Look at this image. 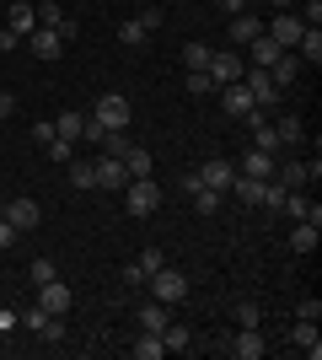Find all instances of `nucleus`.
<instances>
[{"label":"nucleus","mask_w":322,"mask_h":360,"mask_svg":"<svg viewBox=\"0 0 322 360\" xmlns=\"http://www.w3.org/2000/svg\"><path fill=\"white\" fill-rule=\"evenodd\" d=\"M6 27H11L16 38H27V32L38 27V6H27V0H11V16H6Z\"/></svg>","instance_id":"nucleus-15"},{"label":"nucleus","mask_w":322,"mask_h":360,"mask_svg":"<svg viewBox=\"0 0 322 360\" xmlns=\"http://www.w3.org/2000/svg\"><path fill=\"white\" fill-rule=\"evenodd\" d=\"M220 91H226V119H247V113L258 108V103H253V91H247L242 81H236V86H220Z\"/></svg>","instance_id":"nucleus-18"},{"label":"nucleus","mask_w":322,"mask_h":360,"mask_svg":"<svg viewBox=\"0 0 322 360\" xmlns=\"http://www.w3.org/2000/svg\"><path fill=\"white\" fill-rule=\"evenodd\" d=\"M43 150H48V162H54V167H70V162H76V140H60V135H54Z\"/></svg>","instance_id":"nucleus-28"},{"label":"nucleus","mask_w":322,"mask_h":360,"mask_svg":"<svg viewBox=\"0 0 322 360\" xmlns=\"http://www.w3.org/2000/svg\"><path fill=\"white\" fill-rule=\"evenodd\" d=\"M301 22H307V27H322V0H307V11H301Z\"/></svg>","instance_id":"nucleus-44"},{"label":"nucleus","mask_w":322,"mask_h":360,"mask_svg":"<svg viewBox=\"0 0 322 360\" xmlns=\"http://www.w3.org/2000/svg\"><path fill=\"white\" fill-rule=\"evenodd\" d=\"M16 237H22V231H16V226L0 215V253H6V248H16Z\"/></svg>","instance_id":"nucleus-42"},{"label":"nucleus","mask_w":322,"mask_h":360,"mask_svg":"<svg viewBox=\"0 0 322 360\" xmlns=\"http://www.w3.org/2000/svg\"><path fill=\"white\" fill-rule=\"evenodd\" d=\"M210 54H215L210 44H183V65H188V70H204V65H210Z\"/></svg>","instance_id":"nucleus-32"},{"label":"nucleus","mask_w":322,"mask_h":360,"mask_svg":"<svg viewBox=\"0 0 322 360\" xmlns=\"http://www.w3.org/2000/svg\"><path fill=\"white\" fill-rule=\"evenodd\" d=\"M38 307H43L48 317H65L70 307H76V296H70L65 280H48V285H38Z\"/></svg>","instance_id":"nucleus-10"},{"label":"nucleus","mask_w":322,"mask_h":360,"mask_svg":"<svg viewBox=\"0 0 322 360\" xmlns=\"http://www.w3.org/2000/svg\"><path fill=\"white\" fill-rule=\"evenodd\" d=\"M317 178H322V162H317V156H311V162L274 167V183H285V188H317Z\"/></svg>","instance_id":"nucleus-6"},{"label":"nucleus","mask_w":322,"mask_h":360,"mask_svg":"<svg viewBox=\"0 0 322 360\" xmlns=\"http://www.w3.org/2000/svg\"><path fill=\"white\" fill-rule=\"evenodd\" d=\"M60 22H65L60 6H38V27H54V32H60Z\"/></svg>","instance_id":"nucleus-39"},{"label":"nucleus","mask_w":322,"mask_h":360,"mask_svg":"<svg viewBox=\"0 0 322 360\" xmlns=\"http://www.w3.org/2000/svg\"><path fill=\"white\" fill-rule=\"evenodd\" d=\"M204 70H210V81H215V86H236V81H242V70H247V60L236 54V49H215Z\"/></svg>","instance_id":"nucleus-4"},{"label":"nucleus","mask_w":322,"mask_h":360,"mask_svg":"<svg viewBox=\"0 0 322 360\" xmlns=\"http://www.w3.org/2000/svg\"><path fill=\"white\" fill-rule=\"evenodd\" d=\"M247 6H253V0H220V11H226V16H236V11H247Z\"/></svg>","instance_id":"nucleus-48"},{"label":"nucleus","mask_w":322,"mask_h":360,"mask_svg":"<svg viewBox=\"0 0 322 360\" xmlns=\"http://www.w3.org/2000/svg\"><path fill=\"white\" fill-rule=\"evenodd\" d=\"M188 199H194V210H199V215H215V210H220V199H226V194H215V188H194V194H188Z\"/></svg>","instance_id":"nucleus-33"},{"label":"nucleus","mask_w":322,"mask_h":360,"mask_svg":"<svg viewBox=\"0 0 322 360\" xmlns=\"http://www.w3.org/2000/svg\"><path fill=\"white\" fill-rule=\"evenodd\" d=\"M135 22H140V27H145V32H156V27H161V22H167V11H161V6H145V11H140Z\"/></svg>","instance_id":"nucleus-38"},{"label":"nucleus","mask_w":322,"mask_h":360,"mask_svg":"<svg viewBox=\"0 0 322 360\" xmlns=\"http://www.w3.org/2000/svg\"><path fill=\"white\" fill-rule=\"evenodd\" d=\"M269 75H274V86L285 91V86H290V81H295V75H301V60H295L290 49H285V54H279V60L269 65Z\"/></svg>","instance_id":"nucleus-23"},{"label":"nucleus","mask_w":322,"mask_h":360,"mask_svg":"<svg viewBox=\"0 0 322 360\" xmlns=\"http://www.w3.org/2000/svg\"><path fill=\"white\" fill-rule=\"evenodd\" d=\"M32 140H38V146H48V140H54V119H38V124H32Z\"/></svg>","instance_id":"nucleus-43"},{"label":"nucleus","mask_w":322,"mask_h":360,"mask_svg":"<svg viewBox=\"0 0 322 360\" xmlns=\"http://www.w3.org/2000/svg\"><path fill=\"white\" fill-rule=\"evenodd\" d=\"M194 178H199V188H215V194H226L231 178H236V162H226V156H210L204 167H194Z\"/></svg>","instance_id":"nucleus-8"},{"label":"nucleus","mask_w":322,"mask_h":360,"mask_svg":"<svg viewBox=\"0 0 322 360\" xmlns=\"http://www.w3.org/2000/svg\"><path fill=\"white\" fill-rule=\"evenodd\" d=\"M54 135H60V140H86V113L65 108L60 119H54Z\"/></svg>","instance_id":"nucleus-21"},{"label":"nucleus","mask_w":322,"mask_h":360,"mask_svg":"<svg viewBox=\"0 0 322 360\" xmlns=\"http://www.w3.org/2000/svg\"><path fill=\"white\" fill-rule=\"evenodd\" d=\"M161 355H167L161 333H145V328H140V339H135V360H161Z\"/></svg>","instance_id":"nucleus-27"},{"label":"nucleus","mask_w":322,"mask_h":360,"mask_svg":"<svg viewBox=\"0 0 322 360\" xmlns=\"http://www.w3.org/2000/svg\"><path fill=\"white\" fill-rule=\"evenodd\" d=\"M123 205H129V215L145 221V215L161 210V188H156L151 178H129V183H123Z\"/></svg>","instance_id":"nucleus-2"},{"label":"nucleus","mask_w":322,"mask_h":360,"mask_svg":"<svg viewBox=\"0 0 322 360\" xmlns=\"http://www.w3.org/2000/svg\"><path fill=\"white\" fill-rule=\"evenodd\" d=\"M145 285H151V301H167V307H177V301L188 296V274H183V269H167V264H161V269H156Z\"/></svg>","instance_id":"nucleus-3"},{"label":"nucleus","mask_w":322,"mask_h":360,"mask_svg":"<svg viewBox=\"0 0 322 360\" xmlns=\"http://www.w3.org/2000/svg\"><path fill=\"white\" fill-rule=\"evenodd\" d=\"M263 32H269L279 49H295V44H301V32H307V22H301V16H290V11H279L274 22H263Z\"/></svg>","instance_id":"nucleus-9"},{"label":"nucleus","mask_w":322,"mask_h":360,"mask_svg":"<svg viewBox=\"0 0 322 360\" xmlns=\"http://www.w3.org/2000/svg\"><path fill=\"white\" fill-rule=\"evenodd\" d=\"M183 86L194 91V97H204V91H215V81H210V70H188V75H183Z\"/></svg>","instance_id":"nucleus-34"},{"label":"nucleus","mask_w":322,"mask_h":360,"mask_svg":"<svg viewBox=\"0 0 322 360\" xmlns=\"http://www.w3.org/2000/svg\"><path fill=\"white\" fill-rule=\"evenodd\" d=\"M140 328H145V333L167 328V301H145V307H140Z\"/></svg>","instance_id":"nucleus-25"},{"label":"nucleus","mask_w":322,"mask_h":360,"mask_svg":"<svg viewBox=\"0 0 322 360\" xmlns=\"http://www.w3.org/2000/svg\"><path fill=\"white\" fill-rule=\"evenodd\" d=\"M226 355H236V360H263V355H269L263 328H236V333L226 339Z\"/></svg>","instance_id":"nucleus-7"},{"label":"nucleus","mask_w":322,"mask_h":360,"mask_svg":"<svg viewBox=\"0 0 322 360\" xmlns=\"http://www.w3.org/2000/svg\"><path fill=\"white\" fill-rule=\"evenodd\" d=\"M263 188H269V178H247V172L231 178V194L242 199V205H263Z\"/></svg>","instance_id":"nucleus-19"},{"label":"nucleus","mask_w":322,"mask_h":360,"mask_svg":"<svg viewBox=\"0 0 322 360\" xmlns=\"http://www.w3.org/2000/svg\"><path fill=\"white\" fill-rule=\"evenodd\" d=\"M242 86L253 91V103H258L263 113H269V108L279 103V86H274V75L263 70V65H247V70H242Z\"/></svg>","instance_id":"nucleus-5"},{"label":"nucleus","mask_w":322,"mask_h":360,"mask_svg":"<svg viewBox=\"0 0 322 360\" xmlns=\"http://www.w3.org/2000/svg\"><path fill=\"white\" fill-rule=\"evenodd\" d=\"M11 49H22V38H16V32L0 22V54H11Z\"/></svg>","instance_id":"nucleus-45"},{"label":"nucleus","mask_w":322,"mask_h":360,"mask_svg":"<svg viewBox=\"0 0 322 360\" xmlns=\"http://www.w3.org/2000/svg\"><path fill=\"white\" fill-rule=\"evenodd\" d=\"M279 54H285V49H279L274 38H269V32H258V38L247 44V65H263V70H269V65H274Z\"/></svg>","instance_id":"nucleus-17"},{"label":"nucleus","mask_w":322,"mask_h":360,"mask_svg":"<svg viewBox=\"0 0 322 360\" xmlns=\"http://www.w3.org/2000/svg\"><path fill=\"white\" fill-rule=\"evenodd\" d=\"M48 280H60L54 258H32V285H48Z\"/></svg>","instance_id":"nucleus-35"},{"label":"nucleus","mask_w":322,"mask_h":360,"mask_svg":"<svg viewBox=\"0 0 322 360\" xmlns=\"http://www.w3.org/2000/svg\"><path fill=\"white\" fill-rule=\"evenodd\" d=\"M274 167H279V156H269V150H247L242 162H236V172H247V178H274Z\"/></svg>","instance_id":"nucleus-13"},{"label":"nucleus","mask_w":322,"mask_h":360,"mask_svg":"<svg viewBox=\"0 0 322 360\" xmlns=\"http://www.w3.org/2000/svg\"><path fill=\"white\" fill-rule=\"evenodd\" d=\"M43 339H48V345H60V339H65V323H60V317H48V323H43Z\"/></svg>","instance_id":"nucleus-46"},{"label":"nucleus","mask_w":322,"mask_h":360,"mask_svg":"<svg viewBox=\"0 0 322 360\" xmlns=\"http://www.w3.org/2000/svg\"><path fill=\"white\" fill-rule=\"evenodd\" d=\"M16 323H22V328H32V333H43L48 312H43V307H32V312H22V317H16Z\"/></svg>","instance_id":"nucleus-40"},{"label":"nucleus","mask_w":322,"mask_h":360,"mask_svg":"<svg viewBox=\"0 0 322 360\" xmlns=\"http://www.w3.org/2000/svg\"><path fill=\"white\" fill-rule=\"evenodd\" d=\"M236 328H263V307L258 301H236Z\"/></svg>","instance_id":"nucleus-30"},{"label":"nucleus","mask_w":322,"mask_h":360,"mask_svg":"<svg viewBox=\"0 0 322 360\" xmlns=\"http://www.w3.org/2000/svg\"><path fill=\"white\" fill-rule=\"evenodd\" d=\"M0 215H6V221H11L16 231H32V226L43 221V210H38V199H11V205H6Z\"/></svg>","instance_id":"nucleus-12"},{"label":"nucleus","mask_w":322,"mask_h":360,"mask_svg":"<svg viewBox=\"0 0 322 360\" xmlns=\"http://www.w3.org/2000/svg\"><path fill=\"white\" fill-rule=\"evenodd\" d=\"M295 317H301V323H317V317H322V301H317V296H307L301 307H295Z\"/></svg>","instance_id":"nucleus-41"},{"label":"nucleus","mask_w":322,"mask_h":360,"mask_svg":"<svg viewBox=\"0 0 322 360\" xmlns=\"http://www.w3.org/2000/svg\"><path fill=\"white\" fill-rule=\"evenodd\" d=\"M16 113V91H0V119H11Z\"/></svg>","instance_id":"nucleus-47"},{"label":"nucleus","mask_w":322,"mask_h":360,"mask_svg":"<svg viewBox=\"0 0 322 360\" xmlns=\"http://www.w3.org/2000/svg\"><path fill=\"white\" fill-rule=\"evenodd\" d=\"M0 328H16V312H6V301H0Z\"/></svg>","instance_id":"nucleus-49"},{"label":"nucleus","mask_w":322,"mask_h":360,"mask_svg":"<svg viewBox=\"0 0 322 360\" xmlns=\"http://www.w3.org/2000/svg\"><path fill=\"white\" fill-rule=\"evenodd\" d=\"M274 135H279V146H301V140H307V124L295 119V113H285V119L274 124Z\"/></svg>","instance_id":"nucleus-26"},{"label":"nucleus","mask_w":322,"mask_h":360,"mask_svg":"<svg viewBox=\"0 0 322 360\" xmlns=\"http://www.w3.org/2000/svg\"><path fill=\"white\" fill-rule=\"evenodd\" d=\"M317 242H322V226L295 221V231H290V248H295V253H317Z\"/></svg>","instance_id":"nucleus-22"},{"label":"nucleus","mask_w":322,"mask_h":360,"mask_svg":"<svg viewBox=\"0 0 322 360\" xmlns=\"http://www.w3.org/2000/svg\"><path fill=\"white\" fill-rule=\"evenodd\" d=\"M65 172H70V188H97V172H92V162H70Z\"/></svg>","instance_id":"nucleus-31"},{"label":"nucleus","mask_w":322,"mask_h":360,"mask_svg":"<svg viewBox=\"0 0 322 360\" xmlns=\"http://www.w3.org/2000/svg\"><path fill=\"white\" fill-rule=\"evenodd\" d=\"M119 162H123V172H129V178H151V150H145V146H129Z\"/></svg>","instance_id":"nucleus-24"},{"label":"nucleus","mask_w":322,"mask_h":360,"mask_svg":"<svg viewBox=\"0 0 322 360\" xmlns=\"http://www.w3.org/2000/svg\"><path fill=\"white\" fill-rule=\"evenodd\" d=\"M258 32H263L258 16H253V11H236V16H231V27H226V38H231V44H253Z\"/></svg>","instance_id":"nucleus-16"},{"label":"nucleus","mask_w":322,"mask_h":360,"mask_svg":"<svg viewBox=\"0 0 322 360\" xmlns=\"http://www.w3.org/2000/svg\"><path fill=\"white\" fill-rule=\"evenodd\" d=\"M161 345H167V349H177V355H183V349L194 345V333H188L183 323H167V328H161Z\"/></svg>","instance_id":"nucleus-29"},{"label":"nucleus","mask_w":322,"mask_h":360,"mask_svg":"<svg viewBox=\"0 0 322 360\" xmlns=\"http://www.w3.org/2000/svg\"><path fill=\"white\" fill-rule=\"evenodd\" d=\"M145 38H151V32L140 27V22H123V27H119V44H129V49H140Z\"/></svg>","instance_id":"nucleus-37"},{"label":"nucleus","mask_w":322,"mask_h":360,"mask_svg":"<svg viewBox=\"0 0 322 360\" xmlns=\"http://www.w3.org/2000/svg\"><path fill=\"white\" fill-rule=\"evenodd\" d=\"M22 49H32L38 60H60V54H65V38L54 27H32L27 38H22Z\"/></svg>","instance_id":"nucleus-11"},{"label":"nucleus","mask_w":322,"mask_h":360,"mask_svg":"<svg viewBox=\"0 0 322 360\" xmlns=\"http://www.w3.org/2000/svg\"><path fill=\"white\" fill-rule=\"evenodd\" d=\"M269 6H274V11H285V6H290V0H269Z\"/></svg>","instance_id":"nucleus-50"},{"label":"nucleus","mask_w":322,"mask_h":360,"mask_svg":"<svg viewBox=\"0 0 322 360\" xmlns=\"http://www.w3.org/2000/svg\"><path fill=\"white\" fill-rule=\"evenodd\" d=\"M290 339H295V349H301V355H311V360L322 355V333H317V323H301V317H295Z\"/></svg>","instance_id":"nucleus-20"},{"label":"nucleus","mask_w":322,"mask_h":360,"mask_svg":"<svg viewBox=\"0 0 322 360\" xmlns=\"http://www.w3.org/2000/svg\"><path fill=\"white\" fill-rule=\"evenodd\" d=\"M92 172H97V188H123V183H129V172H123L119 156H102V162H92Z\"/></svg>","instance_id":"nucleus-14"},{"label":"nucleus","mask_w":322,"mask_h":360,"mask_svg":"<svg viewBox=\"0 0 322 360\" xmlns=\"http://www.w3.org/2000/svg\"><path fill=\"white\" fill-rule=\"evenodd\" d=\"M161 264H167V253H161V248H145V253H140V274H145V280H151Z\"/></svg>","instance_id":"nucleus-36"},{"label":"nucleus","mask_w":322,"mask_h":360,"mask_svg":"<svg viewBox=\"0 0 322 360\" xmlns=\"http://www.w3.org/2000/svg\"><path fill=\"white\" fill-rule=\"evenodd\" d=\"M129 119H135L129 97H123V91H102V97H97V108L86 113V140H102L107 129H129Z\"/></svg>","instance_id":"nucleus-1"}]
</instances>
